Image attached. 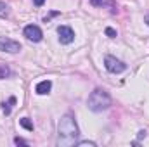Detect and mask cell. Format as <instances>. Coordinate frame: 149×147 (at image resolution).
I'll list each match as a JSON object with an SVG mask.
<instances>
[{
    "mask_svg": "<svg viewBox=\"0 0 149 147\" xmlns=\"http://www.w3.org/2000/svg\"><path fill=\"white\" fill-rule=\"evenodd\" d=\"M24 37L28 38L30 42H40L43 38V33H42V30L38 28L37 24H28L24 28Z\"/></svg>",
    "mask_w": 149,
    "mask_h": 147,
    "instance_id": "5b68a950",
    "label": "cell"
},
{
    "mask_svg": "<svg viewBox=\"0 0 149 147\" xmlns=\"http://www.w3.org/2000/svg\"><path fill=\"white\" fill-rule=\"evenodd\" d=\"M9 76H10V68L7 64H0V80L9 78Z\"/></svg>",
    "mask_w": 149,
    "mask_h": 147,
    "instance_id": "8fae6325",
    "label": "cell"
},
{
    "mask_svg": "<svg viewBox=\"0 0 149 147\" xmlns=\"http://www.w3.org/2000/svg\"><path fill=\"white\" fill-rule=\"evenodd\" d=\"M57 35H59V42L64 43V45L71 43L74 40V33L70 26H59V28H57Z\"/></svg>",
    "mask_w": 149,
    "mask_h": 147,
    "instance_id": "8992f818",
    "label": "cell"
},
{
    "mask_svg": "<svg viewBox=\"0 0 149 147\" xmlns=\"http://www.w3.org/2000/svg\"><path fill=\"white\" fill-rule=\"evenodd\" d=\"M74 146H80V147H85V146H88V147H95V142H92V140H83V142H76Z\"/></svg>",
    "mask_w": 149,
    "mask_h": 147,
    "instance_id": "4fadbf2b",
    "label": "cell"
},
{
    "mask_svg": "<svg viewBox=\"0 0 149 147\" xmlns=\"http://www.w3.org/2000/svg\"><path fill=\"white\" fill-rule=\"evenodd\" d=\"M104 66H106V69H108L109 73H113V74L123 73V71L127 69V64H125L123 61L113 57V55H106V59H104Z\"/></svg>",
    "mask_w": 149,
    "mask_h": 147,
    "instance_id": "3957f363",
    "label": "cell"
},
{
    "mask_svg": "<svg viewBox=\"0 0 149 147\" xmlns=\"http://www.w3.org/2000/svg\"><path fill=\"white\" fill-rule=\"evenodd\" d=\"M14 144H16V146H28V142H26V140H23V139H19V137H16V139H14Z\"/></svg>",
    "mask_w": 149,
    "mask_h": 147,
    "instance_id": "2e32d148",
    "label": "cell"
},
{
    "mask_svg": "<svg viewBox=\"0 0 149 147\" xmlns=\"http://www.w3.org/2000/svg\"><path fill=\"white\" fill-rule=\"evenodd\" d=\"M59 14H61L59 10H52V12H50L49 16H45V17H43V23H49V21H50V19L54 17V16H59Z\"/></svg>",
    "mask_w": 149,
    "mask_h": 147,
    "instance_id": "5bb4252c",
    "label": "cell"
},
{
    "mask_svg": "<svg viewBox=\"0 0 149 147\" xmlns=\"http://www.w3.org/2000/svg\"><path fill=\"white\" fill-rule=\"evenodd\" d=\"M104 33H106L109 38H114V37H116V30H113V28H106V30H104Z\"/></svg>",
    "mask_w": 149,
    "mask_h": 147,
    "instance_id": "9a60e30c",
    "label": "cell"
},
{
    "mask_svg": "<svg viewBox=\"0 0 149 147\" xmlns=\"http://www.w3.org/2000/svg\"><path fill=\"white\" fill-rule=\"evenodd\" d=\"M0 50L2 52H9V54H16L21 50V43L7 37H0Z\"/></svg>",
    "mask_w": 149,
    "mask_h": 147,
    "instance_id": "277c9868",
    "label": "cell"
},
{
    "mask_svg": "<svg viewBox=\"0 0 149 147\" xmlns=\"http://www.w3.org/2000/svg\"><path fill=\"white\" fill-rule=\"evenodd\" d=\"M9 16V5L5 3V2H0V17H7Z\"/></svg>",
    "mask_w": 149,
    "mask_h": 147,
    "instance_id": "7c38bea8",
    "label": "cell"
},
{
    "mask_svg": "<svg viewBox=\"0 0 149 147\" xmlns=\"http://www.w3.org/2000/svg\"><path fill=\"white\" fill-rule=\"evenodd\" d=\"M19 125H21L23 128H26L28 132H33V123L30 121V118H21V119H19Z\"/></svg>",
    "mask_w": 149,
    "mask_h": 147,
    "instance_id": "30bf717a",
    "label": "cell"
},
{
    "mask_svg": "<svg viewBox=\"0 0 149 147\" xmlns=\"http://www.w3.org/2000/svg\"><path fill=\"white\" fill-rule=\"evenodd\" d=\"M43 2H45V0H33V3H35L37 7H40V5H43Z\"/></svg>",
    "mask_w": 149,
    "mask_h": 147,
    "instance_id": "ac0fdd59",
    "label": "cell"
},
{
    "mask_svg": "<svg viewBox=\"0 0 149 147\" xmlns=\"http://www.w3.org/2000/svg\"><path fill=\"white\" fill-rule=\"evenodd\" d=\"M146 133H148L146 130H141V132H139V135H137V139H139V140H141V139H146Z\"/></svg>",
    "mask_w": 149,
    "mask_h": 147,
    "instance_id": "e0dca14e",
    "label": "cell"
},
{
    "mask_svg": "<svg viewBox=\"0 0 149 147\" xmlns=\"http://www.w3.org/2000/svg\"><path fill=\"white\" fill-rule=\"evenodd\" d=\"M50 88H52L50 80H43V81H40L37 87H35V92H37L38 95H45V94L50 92Z\"/></svg>",
    "mask_w": 149,
    "mask_h": 147,
    "instance_id": "ba28073f",
    "label": "cell"
},
{
    "mask_svg": "<svg viewBox=\"0 0 149 147\" xmlns=\"http://www.w3.org/2000/svg\"><path fill=\"white\" fill-rule=\"evenodd\" d=\"M14 104H16V97H9V101L2 104V106H3L2 109H3V114H5V116L10 114V111H12V106H14Z\"/></svg>",
    "mask_w": 149,
    "mask_h": 147,
    "instance_id": "9c48e42d",
    "label": "cell"
},
{
    "mask_svg": "<svg viewBox=\"0 0 149 147\" xmlns=\"http://www.w3.org/2000/svg\"><path fill=\"white\" fill-rule=\"evenodd\" d=\"M80 135L78 125L73 114H64L57 123V144L59 146H73L76 144V137Z\"/></svg>",
    "mask_w": 149,
    "mask_h": 147,
    "instance_id": "6da1fadb",
    "label": "cell"
},
{
    "mask_svg": "<svg viewBox=\"0 0 149 147\" xmlns=\"http://www.w3.org/2000/svg\"><path fill=\"white\" fill-rule=\"evenodd\" d=\"M87 106H88V109L94 111V112L106 111L111 106V95H109L104 88H95V90L88 95Z\"/></svg>",
    "mask_w": 149,
    "mask_h": 147,
    "instance_id": "7a4b0ae2",
    "label": "cell"
},
{
    "mask_svg": "<svg viewBox=\"0 0 149 147\" xmlns=\"http://www.w3.org/2000/svg\"><path fill=\"white\" fill-rule=\"evenodd\" d=\"M146 21H148V24H149V16H148V17H146Z\"/></svg>",
    "mask_w": 149,
    "mask_h": 147,
    "instance_id": "d6986e66",
    "label": "cell"
},
{
    "mask_svg": "<svg viewBox=\"0 0 149 147\" xmlns=\"http://www.w3.org/2000/svg\"><path fill=\"white\" fill-rule=\"evenodd\" d=\"M90 5H94V7H108V9H111L113 14H116V10H118V5H116L114 0H90Z\"/></svg>",
    "mask_w": 149,
    "mask_h": 147,
    "instance_id": "52a82bcc",
    "label": "cell"
}]
</instances>
